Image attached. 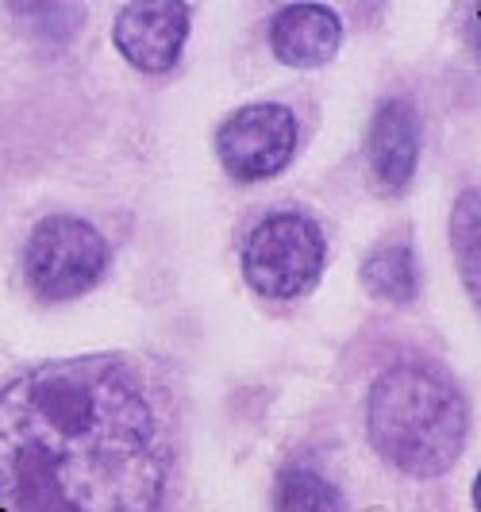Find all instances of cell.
<instances>
[{
	"mask_svg": "<svg viewBox=\"0 0 481 512\" xmlns=\"http://www.w3.org/2000/svg\"><path fill=\"white\" fill-rule=\"evenodd\" d=\"M174 474V420L135 359H54L0 385V512H166Z\"/></svg>",
	"mask_w": 481,
	"mask_h": 512,
	"instance_id": "cell-1",
	"label": "cell"
},
{
	"mask_svg": "<svg viewBox=\"0 0 481 512\" xmlns=\"http://www.w3.org/2000/svg\"><path fill=\"white\" fill-rule=\"evenodd\" d=\"M470 436V405L458 385L428 362H397L366 397V439L408 478H439Z\"/></svg>",
	"mask_w": 481,
	"mask_h": 512,
	"instance_id": "cell-2",
	"label": "cell"
},
{
	"mask_svg": "<svg viewBox=\"0 0 481 512\" xmlns=\"http://www.w3.org/2000/svg\"><path fill=\"white\" fill-rule=\"evenodd\" d=\"M328 243L316 220L301 212L266 216L243 243V278L266 301H293L320 282Z\"/></svg>",
	"mask_w": 481,
	"mask_h": 512,
	"instance_id": "cell-3",
	"label": "cell"
},
{
	"mask_svg": "<svg viewBox=\"0 0 481 512\" xmlns=\"http://www.w3.org/2000/svg\"><path fill=\"white\" fill-rule=\"evenodd\" d=\"M108 243L81 216H47L39 220L24 247V274L35 297L43 301H74L97 289L108 270Z\"/></svg>",
	"mask_w": 481,
	"mask_h": 512,
	"instance_id": "cell-4",
	"label": "cell"
},
{
	"mask_svg": "<svg viewBox=\"0 0 481 512\" xmlns=\"http://www.w3.org/2000/svg\"><path fill=\"white\" fill-rule=\"evenodd\" d=\"M297 151V116L285 104H247L231 112L216 135V154L231 178H278Z\"/></svg>",
	"mask_w": 481,
	"mask_h": 512,
	"instance_id": "cell-5",
	"label": "cell"
},
{
	"mask_svg": "<svg viewBox=\"0 0 481 512\" xmlns=\"http://www.w3.org/2000/svg\"><path fill=\"white\" fill-rule=\"evenodd\" d=\"M193 12L181 0H139L116 16V47L143 74H166L178 66L189 43Z\"/></svg>",
	"mask_w": 481,
	"mask_h": 512,
	"instance_id": "cell-6",
	"label": "cell"
},
{
	"mask_svg": "<svg viewBox=\"0 0 481 512\" xmlns=\"http://www.w3.org/2000/svg\"><path fill=\"white\" fill-rule=\"evenodd\" d=\"M370 181L385 197H397L412 185L420 162V112L405 97H389L370 120Z\"/></svg>",
	"mask_w": 481,
	"mask_h": 512,
	"instance_id": "cell-7",
	"label": "cell"
},
{
	"mask_svg": "<svg viewBox=\"0 0 481 512\" xmlns=\"http://www.w3.org/2000/svg\"><path fill=\"white\" fill-rule=\"evenodd\" d=\"M270 47L293 70H316L343 47V20L328 4H285L270 24Z\"/></svg>",
	"mask_w": 481,
	"mask_h": 512,
	"instance_id": "cell-8",
	"label": "cell"
},
{
	"mask_svg": "<svg viewBox=\"0 0 481 512\" xmlns=\"http://www.w3.org/2000/svg\"><path fill=\"white\" fill-rule=\"evenodd\" d=\"M362 285L389 305L416 301L420 297V262L412 255V247L401 239L378 243L370 255L362 258Z\"/></svg>",
	"mask_w": 481,
	"mask_h": 512,
	"instance_id": "cell-9",
	"label": "cell"
},
{
	"mask_svg": "<svg viewBox=\"0 0 481 512\" xmlns=\"http://www.w3.org/2000/svg\"><path fill=\"white\" fill-rule=\"evenodd\" d=\"M274 512H347V497L316 470H285L274 486Z\"/></svg>",
	"mask_w": 481,
	"mask_h": 512,
	"instance_id": "cell-10",
	"label": "cell"
},
{
	"mask_svg": "<svg viewBox=\"0 0 481 512\" xmlns=\"http://www.w3.org/2000/svg\"><path fill=\"white\" fill-rule=\"evenodd\" d=\"M451 247H455L462 282L470 289V297L478 301V189H466L451 212Z\"/></svg>",
	"mask_w": 481,
	"mask_h": 512,
	"instance_id": "cell-11",
	"label": "cell"
}]
</instances>
